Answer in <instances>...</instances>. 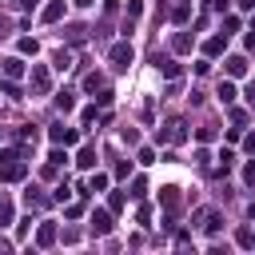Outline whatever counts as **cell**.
Returning a JSON list of instances; mask_svg holds the SVG:
<instances>
[{
	"mask_svg": "<svg viewBox=\"0 0 255 255\" xmlns=\"http://www.w3.org/2000/svg\"><path fill=\"white\" fill-rule=\"evenodd\" d=\"M108 60H112V68H116V72H128V68H131V60H135V48H131L128 40H120V44H112Z\"/></svg>",
	"mask_w": 255,
	"mask_h": 255,
	"instance_id": "cell-1",
	"label": "cell"
},
{
	"mask_svg": "<svg viewBox=\"0 0 255 255\" xmlns=\"http://www.w3.org/2000/svg\"><path fill=\"white\" fill-rule=\"evenodd\" d=\"M155 139H159V143H183V139H187V124H183V120H167V124L155 131Z\"/></svg>",
	"mask_w": 255,
	"mask_h": 255,
	"instance_id": "cell-2",
	"label": "cell"
},
{
	"mask_svg": "<svg viewBox=\"0 0 255 255\" xmlns=\"http://www.w3.org/2000/svg\"><path fill=\"white\" fill-rule=\"evenodd\" d=\"M48 88H52V76H48V68H44V64H32V92H40V96H44Z\"/></svg>",
	"mask_w": 255,
	"mask_h": 255,
	"instance_id": "cell-3",
	"label": "cell"
},
{
	"mask_svg": "<svg viewBox=\"0 0 255 255\" xmlns=\"http://www.w3.org/2000/svg\"><path fill=\"white\" fill-rule=\"evenodd\" d=\"M24 175H28V167H24L20 159H8V163L0 167V179H4V183H16V179H24Z\"/></svg>",
	"mask_w": 255,
	"mask_h": 255,
	"instance_id": "cell-4",
	"label": "cell"
},
{
	"mask_svg": "<svg viewBox=\"0 0 255 255\" xmlns=\"http://www.w3.org/2000/svg\"><path fill=\"white\" fill-rule=\"evenodd\" d=\"M48 135H52V143H64V147H68V143H76V128H68V124H52V131H48Z\"/></svg>",
	"mask_w": 255,
	"mask_h": 255,
	"instance_id": "cell-5",
	"label": "cell"
},
{
	"mask_svg": "<svg viewBox=\"0 0 255 255\" xmlns=\"http://www.w3.org/2000/svg\"><path fill=\"white\" fill-rule=\"evenodd\" d=\"M92 231H96V235H108V231H112V215H108V211H92Z\"/></svg>",
	"mask_w": 255,
	"mask_h": 255,
	"instance_id": "cell-6",
	"label": "cell"
},
{
	"mask_svg": "<svg viewBox=\"0 0 255 255\" xmlns=\"http://www.w3.org/2000/svg\"><path fill=\"white\" fill-rule=\"evenodd\" d=\"M159 199L167 211H179V187H159Z\"/></svg>",
	"mask_w": 255,
	"mask_h": 255,
	"instance_id": "cell-7",
	"label": "cell"
},
{
	"mask_svg": "<svg viewBox=\"0 0 255 255\" xmlns=\"http://www.w3.org/2000/svg\"><path fill=\"white\" fill-rule=\"evenodd\" d=\"M36 243H40V247H52V243H56V223H40Z\"/></svg>",
	"mask_w": 255,
	"mask_h": 255,
	"instance_id": "cell-8",
	"label": "cell"
},
{
	"mask_svg": "<svg viewBox=\"0 0 255 255\" xmlns=\"http://www.w3.org/2000/svg\"><path fill=\"white\" fill-rule=\"evenodd\" d=\"M64 16V0H52V4H44V24H56Z\"/></svg>",
	"mask_w": 255,
	"mask_h": 255,
	"instance_id": "cell-9",
	"label": "cell"
},
{
	"mask_svg": "<svg viewBox=\"0 0 255 255\" xmlns=\"http://www.w3.org/2000/svg\"><path fill=\"white\" fill-rule=\"evenodd\" d=\"M223 68H227V76H243V72H247V60H243V56H227Z\"/></svg>",
	"mask_w": 255,
	"mask_h": 255,
	"instance_id": "cell-10",
	"label": "cell"
},
{
	"mask_svg": "<svg viewBox=\"0 0 255 255\" xmlns=\"http://www.w3.org/2000/svg\"><path fill=\"white\" fill-rule=\"evenodd\" d=\"M4 76H8V80H20V76H24V60H20V56L4 60Z\"/></svg>",
	"mask_w": 255,
	"mask_h": 255,
	"instance_id": "cell-11",
	"label": "cell"
},
{
	"mask_svg": "<svg viewBox=\"0 0 255 255\" xmlns=\"http://www.w3.org/2000/svg\"><path fill=\"white\" fill-rule=\"evenodd\" d=\"M76 163H80L84 171H92V167H96V147H80V155H76Z\"/></svg>",
	"mask_w": 255,
	"mask_h": 255,
	"instance_id": "cell-12",
	"label": "cell"
},
{
	"mask_svg": "<svg viewBox=\"0 0 255 255\" xmlns=\"http://www.w3.org/2000/svg\"><path fill=\"white\" fill-rule=\"evenodd\" d=\"M219 227H223V215H219V211H203V231H211V235H215Z\"/></svg>",
	"mask_w": 255,
	"mask_h": 255,
	"instance_id": "cell-13",
	"label": "cell"
},
{
	"mask_svg": "<svg viewBox=\"0 0 255 255\" xmlns=\"http://www.w3.org/2000/svg\"><path fill=\"white\" fill-rule=\"evenodd\" d=\"M187 16H191V4H187V0H179V4L171 8V20H175V24H183Z\"/></svg>",
	"mask_w": 255,
	"mask_h": 255,
	"instance_id": "cell-14",
	"label": "cell"
},
{
	"mask_svg": "<svg viewBox=\"0 0 255 255\" xmlns=\"http://www.w3.org/2000/svg\"><path fill=\"white\" fill-rule=\"evenodd\" d=\"M223 48H227V40H223V36H211V40L203 44V52H207V56H219Z\"/></svg>",
	"mask_w": 255,
	"mask_h": 255,
	"instance_id": "cell-15",
	"label": "cell"
},
{
	"mask_svg": "<svg viewBox=\"0 0 255 255\" xmlns=\"http://www.w3.org/2000/svg\"><path fill=\"white\" fill-rule=\"evenodd\" d=\"M159 72H163L167 80H179V72H183V68H179L175 60H159Z\"/></svg>",
	"mask_w": 255,
	"mask_h": 255,
	"instance_id": "cell-16",
	"label": "cell"
},
{
	"mask_svg": "<svg viewBox=\"0 0 255 255\" xmlns=\"http://www.w3.org/2000/svg\"><path fill=\"white\" fill-rule=\"evenodd\" d=\"M171 48H175V52H191V36H187V32H175Z\"/></svg>",
	"mask_w": 255,
	"mask_h": 255,
	"instance_id": "cell-17",
	"label": "cell"
},
{
	"mask_svg": "<svg viewBox=\"0 0 255 255\" xmlns=\"http://www.w3.org/2000/svg\"><path fill=\"white\" fill-rule=\"evenodd\" d=\"M235 243H239V247H255V231L239 227V231H235Z\"/></svg>",
	"mask_w": 255,
	"mask_h": 255,
	"instance_id": "cell-18",
	"label": "cell"
},
{
	"mask_svg": "<svg viewBox=\"0 0 255 255\" xmlns=\"http://www.w3.org/2000/svg\"><path fill=\"white\" fill-rule=\"evenodd\" d=\"M219 100H223V104H231V100H235V84H231V80H223V84H219Z\"/></svg>",
	"mask_w": 255,
	"mask_h": 255,
	"instance_id": "cell-19",
	"label": "cell"
},
{
	"mask_svg": "<svg viewBox=\"0 0 255 255\" xmlns=\"http://www.w3.org/2000/svg\"><path fill=\"white\" fill-rule=\"evenodd\" d=\"M56 108H60V112H72V108H76L72 92H60V96H56Z\"/></svg>",
	"mask_w": 255,
	"mask_h": 255,
	"instance_id": "cell-20",
	"label": "cell"
},
{
	"mask_svg": "<svg viewBox=\"0 0 255 255\" xmlns=\"http://www.w3.org/2000/svg\"><path fill=\"white\" fill-rule=\"evenodd\" d=\"M84 36H88V28H84V24H72V28H68V40H72V44H80Z\"/></svg>",
	"mask_w": 255,
	"mask_h": 255,
	"instance_id": "cell-21",
	"label": "cell"
},
{
	"mask_svg": "<svg viewBox=\"0 0 255 255\" xmlns=\"http://www.w3.org/2000/svg\"><path fill=\"white\" fill-rule=\"evenodd\" d=\"M84 88H88V92H100V88H104V76H100V72H92V76L84 80Z\"/></svg>",
	"mask_w": 255,
	"mask_h": 255,
	"instance_id": "cell-22",
	"label": "cell"
},
{
	"mask_svg": "<svg viewBox=\"0 0 255 255\" xmlns=\"http://www.w3.org/2000/svg\"><path fill=\"white\" fill-rule=\"evenodd\" d=\"M143 191H147V179H143V175H135V179H131V195H135V199H143Z\"/></svg>",
	"mask_w": 255,
	"mask_h": 255,
	"instance_id": "cell-23",
	"label": "cell"
},
{
	"mask_svg": "<svg viewBox=\"0 0 255 255\" xmlns=\"http://www.w3.org/2000/svg\"><path fill=\"white\" fill-rule=\"evenodd\" d=\"M24 199H28V207H48V199H44V195H40V191H28V195H24Z\"/></svg>",
	"mask_w": 255,
	"mask_h": 255,
	"instance_id": "cell-24",
	"label": "cell"
},
{
	"mask_svg": "<svg viewBox=\"0 0 255 255\" xmlns=\"http://www.w3.org/2000/svg\"><path fill=\"white\" fill-rule=\"evenodd\" d=\"M195 139H199V143H211V139H215V128H199Z\"/></svg>",
	"mask_w": 255,
	"mask_h": 255,
	"instance_id": "cell-25",
	"label": "cell"
},
{
	"mask_svg": "<svg viewBox=\"0 0 255 255\" xmlns=\"http://www.w3.org/2000/svg\"><path fill=\"white\" fill-rule=\"evenodd\" d=\"M108 187V175H92V183H88V191H104Z\"/></svg>",
	"mask_w": 255,
	"mask_h": 255,
	"instance_id": "cell-26",
	"label": "cell"
},
{
	"mask_svg": "<svg viewBox=\"0 0 255 255\" xmlns=\"http://www.w3.org/2000/svg\"><path fill=\"white\" fill-rule=\"evenodd\" d=\"M96 104H100V108H108V104H112V92H108V88H100V92H96Z\"/></svg>",
	"mask_w": 255,
	"mask_h": 255,
	"instance_id": "cell-27",
	"label": "cell"
},
{
	"mask_svg": "<svg viewBox=\"0 0 255 255\" xmlns=\"http://www.w3.org/2000/svg\"><path fill=\"white\" fill-rule=\"evenodd\" d=\"M20 52L24 56H36V40H20Z\"/></svg>",
	"mask_w": 255,
	"mask_h": 255,
	"instance_id": "cell-28",
	"label": "cell"
},
{
	"mask_svg": "<svg viewBox=\"0 0 255 255\" xmlns=\"http://www.w3.org/2000/svg\"><path fill=\"white\" fill-rule=\"evenodd\" d=\"M116 175H120V179H124V175H131V163H128V159H120V163H116Z\"/></svg>",
	"mask_w": 255,
	"mask_h": 255,
	"instance_id": "cell-29",
	"label": "cell"
},
{
	"mask_svg": "<svg viewBox=\"0 0 255 255\" xmlns=\"http://www.w3.org/2000/svg\"><path fill=\"white\" fill-rule=\"evenodd\" d=\"M108 207H112V211H120V207H124V191H116V195L108 199Z\"/></svg>",
	"mask_w": 255,
	"mask_h": 255,
	"instance_id": "cell-30",
	"label": "cell"
},
{
	"mask_svg": "<svg viewBox=\"0 0 255 255\" xmlns=\"http://www.w3.org/2000/svg\"><path fill=\"white\" fill-rule=\"evenodd\" d=\"M64 215H68V219H80V215H84V207H80V203H68V211H64Z\"/></svg>",
	"mask_w": 255,
	"mask_h": 255,
	"instance_id": "cell-31",
	"label": "cell"
},
{
	"mask_svg": "<svg viewBox=\"0 0 255 255\" xmlns=\"http://www.w3.org/2000/svg\"><path fill=\"white\" fill-rule=\"evenodd\" d=\"M243 183H255V159H251V163L243 167Z\"/></svg>",
	"mask_w": 255,
	"mask_h": 255,
	"instance_id": "cell-32",
	"label": "cell"
},
{
	"mask_svg": "<svg viewBox=\"0 0 255 255\" xmlns=\"http://www.w3.org/2000/svg\"><path fill=\"white\" fill-rule=\"evenodd\" d=\"M243 147H247V151L255 155V135H247V139H243Z\"/></svg>",
	"mask_w": 255,
	"mask_h": 255,
	"instance_id": "cell-33",
	"label": "cell"
},
{
	"mask_svg": "<svg viewBox=\"0 0 255 255\" xmlns=\"http://www.w3.org/2000/svg\"><path fill=\"white\" fill-rule=\"evenodd\" d=\"M36 4H40V0H20V8H36Z\"/></svg>",
	"mask_w": 255,
	"mask_h": 255,
	"instance_id": "cell-34",
	"label": "cell"
},
{
	"mask_svg": "<svg viewBox=\"0 0 255 255\" xmlns=\"http://www.w3.org/2000/svg\"><path fill=\"white\" fill-rule=\"evenodd\" d=\"M72 4H92V0H72Z\"/></svg>",
	"mask_w": 255,
	"mask_h": 255,
	"instance_id": "cell-35",
	"label": "cell"
},
{
	"mask_svg": "<svg viewBox=\"0 0 255 255\" xmlns=\"http://www.w3.org/2000/svg\"><path fill=\"white\" fill-rule=\"evenodd\" d=\"M251 32H255V16H251Z\"/></svg>",
	"mask_w": 255,
	"mask_h": 255,
	"instance_id": "cell-36",
	"label": "cell"
},
{
	"mask_svg": "<svg viewBox=\"0 0 255 255\" xmlns=\"http://www.w3.org/2000/svg\"><path fill=\"white\" fill-rule=\"evenodd\" d=\"M0 207H4V195H0Z\"/></svg>",
	"mask_w": 255,
	"mask_h": 255,
	"instance_id": "cell-37",
	"label": "cell"
}]
</instances>
